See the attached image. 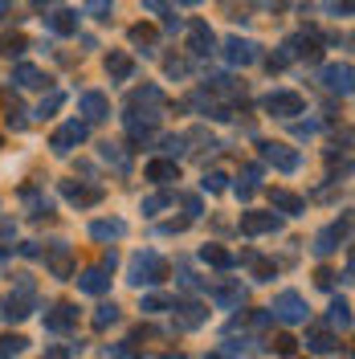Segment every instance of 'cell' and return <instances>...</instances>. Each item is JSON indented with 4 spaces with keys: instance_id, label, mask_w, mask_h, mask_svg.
<instances>
[{
    "instance_id": "1",
    "label": "cell",
    "mask_w": 355,
    "mask_h": 359,
    "mask_svg": "<svg viewBox=\"0 0 355 359\" xmlns=\"http://www.w3.org/2000/svg\"><path fill=\"white\" fill-rule=\"evenodd\" d=\"M163 273H168V262L159 257L156 249H143V253H135L131 266H127V282L143 290V286H159Z\"/></svg>"
},
{
    "instance_id": "2",
    "label": "cell",
    "mask_w": 355,
    "mask_h": 359,
    "mask_svg": "<svg viewBox=\"0 0 355 359\" xmlns=\"http://www.w3.org/2000/svg\"><path fill=\"white\" fill-rule=\"evenodd\" d=\"M33 302H37V286H33V278H29V273H17V286H13V294H8V302L0 306V314L13 318V323H21V318L33 314Z\"/></svg>"
},
{
    "instance_id": "3",
    "label": "cell",
    "mask_w": 355,
    "mask_h": 359,
    "mask_svg": "<svg viewBox=\"0 0 355 359\" xmlns=\"http://www.w3.org/2000/svg\"><path fill=\"white\" fill-rule=\"evenodd\" d=\"M262 107H266L274 118H294V114H302L307 98H302L298 90H269L266 98H262Z\"/></svg>"
},
{
    "instance_id": "4",
    "label": "cell",
    "mask_w": 355,
    "mask_h": 359,
    "mask_svg": "<svg viewBox=\"0 0 355 359\" xmlns=\"http://www.w3.org/2000/svg\"><path fill=\"white\" fill-rule=\"evenodd\" d=\"M269 314H274V318H282V323H307L311 306H307V298H302L298 290H282L278 298H274Z\"/></svg>"
},
{
    "instance_id": "5",
    "label": "cell",
    "mask_w": 355,
    "mask_h": 359,
    "mask_svg": "<svg viewBox=\"0 0 355 359\" xmlns=\"http://www.w3.org/2000/svg\"><path fill=\"white\" fill-rule=\"evenodd\" d=\"M86 135H90V127L82 123V118H69L66 127H58V131H53L49 147H53V156H69L78 143H86Z\"/></svg>"
},
{
    "instance_id": "6",
    "label": "cell",
    "mask_w": 355,
    "mask_h": 359,
    "mask_svg": "<svg viewBox=\"0 0 355 359\" xmlns=\"http://www.w3.org/2000/svg\"><path fill=\"white\" fill-rule=\"evenodd\" d=\"M347 233H351V212H343V221L327 224L319 237H314V257H327V253H335L339 249V241H347Z\"/></svg>"
},
{
    "instance_id": "7",
    "label": "cell",
    "mask_w": 355,
    "mask_h": 359,
    "mask_svg": "<svg viewBox=\"0 0 355 359\" xmlns=\"http://www.w3.org/2000/svg\"><path fill=\"white\" fill-rule=\"evenodd\" d=\"M172 318H176L180 331H196L208 323V306L204 302H172Z\"/></svg>"
},
{
    "instance_id": "8",
    "label": "cell",
    "mask_w": 355,
    "mask_h": 359,
    "mask_svg": "<svg viewBox=\"0 0 355 359\" xmlns=\"http://www.w3.org/2000/svg\"><path fill=\"white\" fill-rule=\"evenodd\" d=\"M262 57V45L257 41H245V37H229L225 41V62L229 66H253Z\"/></svg>"
},
{
    "instance_id": "9",
    "label": "cell",
    "mask_w": 355,
    "mask_h": 359,
    "mask_svg": "<svg viewBox=\"0 0 355 359\" xmlns=\"http://www.w3.org/2000/svg\"><path fill=\"white\" fill-rule=\"evenodd\" d=\"M213 49H217V33L208 29V21L188 25V53H192V57H208Z\"/></svg>"
},
{
    "instance_id": "10",
    "label": "cell",
    "mask_w": 355,
    "mask_h": 359,
    "mask_svg": "<svg viewBox=\"0 0 355 359\" xmlns=\"http://www.w3.org/2000/svg\"><path fill=\"white\" fill-rule=\"evenodd\" d=\"M45 266H49L53 278H69V273H74V245L53 241V245L45 249Z\"/></svg>"
},
{
    "instance_id": "11",
    "label": "cell",
    "mask_w": 355,
    "mask_h": 359,
    "mask_svg": "<svg viewBox=\"0 0 355 359\" xmlns=\"http://www.w3.org/2000/svg\"><path fill=\"white\" fill-rule=\"evenodd\" d=\"M262 159L274 163L278 172H298V163H302V156L294 147H286V143H262Z\"/></svg>"
},
{
    "instance_id": "12",
    "label": "cell",
    "mask_w": 355,
    "mask_h": 359,
    "mask_svg": "<svg viewBox=\"0 0 355 359\" xmlns=\"http://www.w3.org/2000/svg\"><path fill=\"white\" fill-rule=\"evenodd\" d=\"M282 217L278 212H241V233L245 237H262V233H278Z\"/></svg>"
},
{
    "instance_id": "13",
    "label": "cell",
    "mask_w": 355,
    "mask_h": 359,
    "mask_svg": "<svg viewBox=\"0 0 355 359\" xmlns=\"http://www.w3.org/2000/svg\"><path fill=\"white\" fill-rule=\"evenodd\" d=\"M69 327H78V306H74V302H58L53 311H45V331L66 335Z\"/></svg>"
},
{
    "instance_id": "14",
    "label": "cell",
    "mask_w": 355,
    "mask_h": 359,
    "mask_svg": "<svg viewBox=\"0 0 355 359\" xmlns=\"http://www.w3.org/2000/svg\"><path fill=\"white\" fill-rule=\"evenodd\" d=\"M74 282H78V290L82 294H107L111 290V269L107 266H90V269H82Z\"/></svg>"
},
{
    "instance_id": "15",
    "label": "cell",
    "mask_w": 355,
    "mask_h": 359,
    "mask_svg": "<svg viewBox=\"0 0 355 359\" xmlns=\"http://www.w3.org/2000/svg\"><path fill=\"white\" fill-rule=\"evenodd\" d=\"M78 111L86 114V123H102V118L111 114V102H107L102 90H86V94L78 98Z\"/></svg>"
},
{
    "instance_id": "16",
    "label": "cell",
    "mask_w": 355,
    "mask_h": 359,
    "mask_svg": "<svg viewBox=\"0 0 355 359\" xmlns=\"http://www.w3.org/2000/svg\"><path fill=\"white\" fill-rule=\"evenodd\" d=\"M319 82L331 90V94H343V98H347V94H351V66H347V62H343V66H327L319 74Z\"/></svg>"
},
{
    "instance_id": "17",
    "label": "cell",
    "mask_w": 355,
    "mask_h": 359,
    "mask_svg": "<svg viewBox=\"0 0 355 359\" xmlns=\"http://www.w3.org/2000/svg\"><path fill=\"white\" fill-rule=\"evenodd\" d=\"M13 82H17L21 90H45V86H53V78H49L41 66H17V69H13Z\"/></svg>"
},
{
    "instance_id": "18",
    "label": "cell",
    "mask_w": 355,
    "mask_h": 359,
    "mask_svg": "<svg viewBox=\"0 0 355 359\" xmlns=\"http://www.w3.org/2000/svg\"><path fill=\"white\" fill-rule=\"evenodd\" d=\"M62 196H66L69 204H78V208H90V204L102 201V188H98V184H94V188H82V184L66 180V184H62Z\"/></svg>"
},
{
    "instance_id": "19",
    "label": "cell",
    "mask_w": 355,
    "mask_h": 359,
    "mask_svg": "<svg viewBox=\"0 0 355 359\" xmlns=\"http://www.w3.org/2000/svg\"><path fill=\"white\" fill-rule=\"evenodd\" d=\"M45 25H49V33H58V37H74V33H78V13H74V8H53V13L45 17Z\"/></svg>"
},
{
    "instance_id": "20",
    "label": "cell",
    "mask_w": 355,
    "mask_h": 359,
    "mask_svg": "<svg viewBox=\"0 0 355 359\" xmlns=\"http://www.w3.org/2000/svg\"><path fill=\"white\" fill-rule=\"evenodd\" d=\"M213 298H217L221 311H237V306L245 302V286L241 282H221V286L213 290Z\"/></svg>"
},
{
    "instance_id": "21",
    "label": "cell",
    "mask_w": 355,
    "mask_h": 359,
    "mask_svg": "<svg viewBox=\"0 0 355 359\" xmlns=\"http://www.w3.org/2000/svg\"><path fill=\"white\" fill-rule=\"evenodd\" d=\"M269 201H274L278 212H286V217H298V212L307 208V201H302L298 192H290V188H274V192H269Z\"/></svg>"
},
{
    "instance_id": "22",
    "label": "cell",
    "mask_w": 355,
    "mask_h": 359,
    "mask_svg": "<svg viewBox=\"0 0 355 359\" xmlns=\"http://www.w3.org/2000/svg\"><path fill=\"white\" fill-rule=\"evenodd\" d=\"M98 156L107 159V163H111L114 172H123V176L131 172V156L123 151V143H111V139H107V143H98Z\"/></svg>"
},
{
    "instance_id": "23",
    "label": "cell",
    "mask_w": 355,
    "mask_h": 359,
    "mask_svg": "<svg viewBox=\"0 0 355 359\" xmlns=\"http://www.w3.org/2000/svg\"><path fill=\"white\" fill-rule=\"evenodd\" d=\"M107 74H111L114 82H131L135 62L127 57V53H119V49H111V53H107Z\"/></svg>"
},
{
    "instance_id": "24",
    "label": "cell",
    "mask_w": 355,
    "mask_h": 359,
    "mask_svg": "<svg viewBox=\"0 0 355 359\" xmlns=\"http://www.w3.org/2000/svg\"><path fill=\"white\" fill-rule=\"evenodd\" d=\"M123 233H127V221H119V217H114V221H94L90 224V237H94V241H119Z\"/></svg>"
},
{
    "instance_id": "25",
    "label": "cell",
    "mask_w": 355,
    "mask_h": 359,
    "mask_svg": "<svg viewBox=\"0 0 355 359\" xmlns=\"http://www.w3.org/2000/svg\"><path fill=\"white\" fill-rule=\"evenodd\" d=\"M307 351H314V355H331V351H339V339H335L331 331H307Z\"/></svg>"
},
{
    "instance_id": "26",
    "label": "cell",
    "mask_w": 355,
    "mask_h": 359,
    "mask_svg": "<svg viewBox=\"0 0 355 359\" xmlns=\"http://www.w3.org/2000/svg\"><path fill=\"white\" fill-rule=\"evenodd\" d=\"M147 180H156V184H172V180H180L176 159H152V163H147Z\"/></svg>"
},
{
    "instance_id": "27",
    "label": "cell",
    "mask_w": 355,
    "mask_h": 359,
    "mask_svg": "<svg viewBox=\"0 0 355 359\" xmlns=\"http://www.w3.org/2000/svg\"><path fill=\"white\" fill-rule=\"evenodd\" d=\"M257 188H262V168H257V163H249V168L241 172V180H237V196H241V201H253V192H257Z\"/></svg>"
},
{
    "instance_id": "28",
    "label": "cell",
    "mask_w": 355,
    "mask_h": 359,
    "mask_svg": "<svg viewBox=\"0 0 355 359\" xmlns=\"http://www.w3.org/2000/svg\"><path fill=\"white\" fill-rule=\"evenodd\" d=\"M327 327H335V331H351V306H347V298H339L331 311H327Z\"/></svg>"
},
{
    "instance_id": "29",
    "label": "cell",
    "mask_w": 355,
    "mask_h": 359,
    "mask_svg": "<svg viewBox=\"0 0 355 359\" xmlns=\"http://www.w3.org/2000/svg\"><path fill=\"white\" fill-rule=\"evenodd\" d=\"M200 262H208V266H217V269L237 266V257H233L229 249H221V245H204V249H200Z\"/></svg>"
},
{
    "instance_id": "30",
    "label": "cell",
    "mask_w": 355,
    "mask_h": 359,
    "mask_svg": "<svg viewBox=\"0 0 355 359\" xmlns=\"http://www.w3.org/2000/svg\"><path fill=\"white\" fill-rule=\"evenodd\" d=\"M25 49H29V37L25 33H4L0 37V57H21Z\"/></svg>"
},
{
    "instance_id": "31",
    "label": "cell",
    "mask_w": 355,
    "mask_h": 359,
    "mask_svg": "<svg viewBox=\"0 0 355 359\" xmlns=\"http://www.w3.org/2000/svg\"><path fill=\"white\" fill-rule=\"evenodd\" d=\"M119 318H123V314H119V306H114V302H102V306L94 311V318H90V323H94V331H107V327H114Z\"/></svg>"
},
{
    "instance_id": "32",
    "label": "cell",
    "mask_w": 355,
    "mask_h": 359,
    "mask_svg": "<svg viewBox=\"0 0 355 359\" xmlns=\"http://www.w3.org/2000/svg\"><path fill=\"white\" fill-rule=\"evenodd\" d=\"M172 204V192H156V196H147L143 201V217H156V212H163Z\"/></svg>"
},
{
    "instance_id": "33",
    "label": "cell",
    "mask_w": 355,
    "mask_h": 359,
    "mask_svg": "<svg viewBox=\"0 0 355 359\" xmlns=\"http://www.w3.org/2000/svg\"><path fill=\"white\" fill-rule=\"evenodd\" d=\"M62 102H66V94H62V90H53L49 98H41V107H37V118H49L53 111H62Z\"/></svg>"
},
{
    "instance_id": "34",
    "label": "cell",
    "mask_w": 355,
    "mask_h": 359,
    "mask_svg": "<svg viewBox=\"0 0 355 359\" xmlns=\"http://www.w3.org/2000/svg\"><path fill=\"white\" fill-rule=\"evenodd\" d=\"M176 298H163V294H147L143 298V314H159V311H172Z\"/></svg>"
},
{
    "instance_id": "35",
    "label": "cell",
    "mask_w": 355,
    "mask_h": 359,
    "mask_svg": "<svg viewBox=\"0 0 355 359\" xmlns=\"http://www.w3.org/2000/svg\"><path fill=\"white\" fill-rule=\"evenodd\" d=\"M25 347H29V339H25V335H8V339H0V359L17 355V351H25Z\"/></svg>"
},
{
    "instance_id": "36",
    "label": "cell",
    "mask_w": 355,
    "mask_h": 359,
    "mask_svg": "<svg viewBox=\"0 0 355 359\" xmlns=\"http://www.w3.org/2000/svg\"><path fill=\"white\" fill-rule=\"evenodd\" d=\"M111 8H114V0H90L86 17H94V21H111Z\"/></svg>"
},
{
    "instance_id": "37",
    "label": "cell",
    "mask_w": 355,
    "mask_h": 359,
    "mask_svg": "<svg viewBox=\"0 0 355 359\" xmlns=\"http://www.w3.org/2000/svg\"><path fill=\"white\" fill-rule=\"evenodd\" d=\"M200 184H204V192H225V188H229V176H225V172H204Z\"/></svg>"
},
{
    "instance_id": "38",
    "label": "cell",
    "mask_w": 355,
    "mask_h": 359,
    "mask_svg": "<svg viewBox=\"0 0 355 359\" xmlns=\"http://www.w3.org/2000/svg\"><path fill=\"white\" fill-rule=\"evenodd\" d=\"M269 347H274V351H278L282 359H290L294 351H298V339H294V335H278L274 343H269Z\"/></svg>"
},
{
    "instance_id": "39",
    "label": "cell",
    "mask_w": 355,
    "mask_h": 359,
    "mask_svg": "<svg viewBox=\"0 0 355 359\" xmlns=\"http://www.w3.org/2000/svg\"><path fill=\"white\" fill-rule=\"evenodd\" d=\"M131 41L135 45H156V29H152V25H131Z\"/></svg>"
},
{
    "instance_id": "40",
    "label": "cell",
    "mask_w": 355,
    "mask_h": 359,
    "mask_svg": "<svg viewBox=\"0 0 355 359\" xmlns=\"http://www.w3.org/2000/svg\"><path fill=\"white\" fill-rule=\"evenodd\" d=\"M82 351V343H66V347H49L41 359H69V355H78Z\"/></svg>"
},
{
    "instance_id": "41",
    "label": "cell",
    "mask_w": 355,
    "mask_h": 359,
    "mask_svg": "<svg viewBox=\"0 0 355 359\" xmlns=\"http://www.w3.org/2000/svg\"><path fill=\"white\" fill-rule=\"evenodd\" d=\"M184 143H188V135H168L163 139V151L168 156H184Z\"/></svg>"
},
{
    "instance_id": "42",
    "label": "cell",
    "mask_w": 355,
    "mask_h": 359,
    "mask_svg": "<svg viewBox=\"0 0 355 359\" xmlns=\"http://www.w3.org/2000/svg\"><path fill=\"white\" fill-rule=\"evenodd\" d=\"M290 131L298 135V139H311V135L319 131V123H314V118H307V123H290Z\"/></svg>"
},
{
    "instance_id": "43",
    "label": "cell",
    "mask_w": 355,
    "mask_h": 359,
    "mask_svg": "<svg viewBox=\"0 0 355 359\" xmlns=\"http://www.w3.org/2000/svg\"><path fill=\"white\" fill-rule=\"evenodd\" d=\"M327 13H335V17H351V0H327Z\"/></svg>"
},
{
    "instance_id": "44",
    "label": "cell",
    "mask_w": 355,
    "mask_h": 359,
    "mask_svg": "<svg viewBox=\"0 0 355 359\" xmlns=\"http://www.w3.org/2000/svg\"><path fill=\"white\" fill-rule=\"evenodd\" d=\"M180 286H184V290H200V278L192 269H180Z\"/></svg>"
},
{
    "instance_id": "45",
    "label": "cell",
    "mask_w": 355,
    "mask_h": 359,
    "mask_svg": "<svg viewBox=\"0 0 355 359\" xmlns=\"http://www.w3.org/2000/svg\"><path fill=\"white\" fill-rule=\"evenodd\" d=\"M184 212H188V221H196L200 217V196H184Z\"/></svg>"
},
{
    "instance_id": "46",
    "label": "cell",
    "mask_w": 355,
    "mask_h": 359,
    "mask_svg": "<svg viewBox=\"0 0 355 359\" xmlns=\"http://www.w3.org/2000/svg\"><path fill=\"white\" fill-rule=\"evenodd\" d=\"M184 74H188V66H184V62H176V57H172V62H168V78H184Z\"/></svg>"
},
{
    "instance_id": "47",
    "label": "cell",
    "mask_w": 355,
    "mask_h": 359,
    "mask_svg": "<svg viewBox=\"0 0 355 359\" xmlns=\"http://www.w3.org/2000/svg\"><path fill=\"white\" fill-rule=\"evenodd\" d=\"M188 229V221H168V224H159V233H184Z\"/></svg>"
},
{
    "instance_id": "48",
    "label": "cell",
    "mask_w": 355,
    "mask_h": 359,
    "mask_svg": "<svg viewBox=\"0 0 355 359\" xmlns=\"http://www.w3.org/2000/svg\"><path fill=\"white\" fill-rule=\"evenodd\" d=\"M319 286H323V290H331V286H335V273H331V269H319Z\"/></svg>"
},
{
    "instance_id": "49",
    "label": "cell",
    "mask_w": 355,
    "mask_h": 359,
    "mask_svg": "<svg viewBox=\"0 0 355 359\" xmlns=\"http://www.w3.org/2000/svg\"><path fill=\"white\" fill-rule=\"evenodd\" d=\"M21 253H25V257H41V245H37V241H25Z\"/></svg>"
},
{
    "instance_id": "50",
    "label": "cell",
    "mask_w": 355,
    "mask_h": 359,
    "mask_svg": "<svg viewBox=\"0 0 355 359\" xmlns=\"http://www.w3.org/2000/svg\"><path fill=\"white\" fill-rule=\"evenodd\" d=\"M143 8H152V13H168V4H163V0H143Z\"/></svg>"
},
{
    "instance_id": "51",
    "label": "cell",
    "mask_w": 355,
    "mask_h": 359,
    "mask_svg": "<svg viewBox=\"0 0 355 359\" xmlns=\"http://www.w3.org/2000/svg\"><path fill=\"white\" fill-rule=\"evenodd\" d=\"M8 13H13V0H0V21H4Z\"/></svg>"
},
{
    "instance_id": "52",
    "label": "cell",
    "mask_w": 355,
    "mask_h": 359,
    "mask_svg": "<svg viewBox=\"0 0 355 359\" xmlns=\"http://www.w3.org/2000/svg\"><path fill=\"white\" fill-rule=\"evenodd\" d=\"M257 4H262V8H282L286 0H257Z\"/></svg>"
},
{
    "instance_id": "53",
    "label": "cell",
    "mask_w": 355,
    "mask_h": 359,
    "mask_svg": "<svg viewBox=\"0 0 355 359\" xmlns=\"http://www.w3.org/2000/svg\"><path fill=\"white\" fill-rule=\"evenodd\" d=\"M8 253H13V249H8L4 241H0V262H8Z\"/></svg>"
},
{
    "instance_id": "54",
    "label": "cell",
    "mask_w": 355,
    "mask_h": 359,
    "mask_svg": "<svg viewBox=\"0 0 355 359\" xmlns=\"http://www.w3.org/2000/svg\"><path fill=\"white\" fill-rule=\"evenodd\" d=\"M33 4H37V8H49V4H53V0H33Z\"/></svg>"
},
{
    "instance_id": "55",
    "label": "cell",
    "mask_w": 355,
    "mask_h": 359,
    "mask_svg": "<svg viewBox=\"0 0 355 359\" xmlns=\"http://www.w3.org/2000/svg\"><path fill=\"white\" fill-rule=\"evenodd\" d=\"M180 4H200V0H180Z\"/></svg>"
},
{
    "instance_id": "56",
    "label": "cell",
    "mask_w": 355,
    "mask_h": 359,
    "mask_svg": "<svg viewBox=\"0 0 355 359\" xmlns=\"http://www.w3.org/2000/svg\"><path fill=\"white\" fill-rule=\"evenodd\" d=\"M176 359H180V355H176Z\"/></svg>"
}]
</instances>
